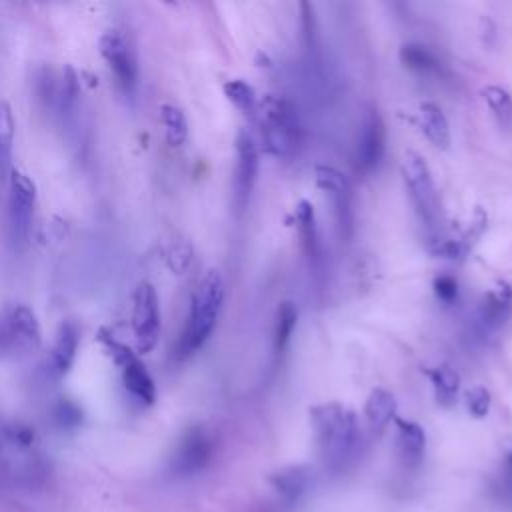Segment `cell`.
I'll use <instances>...</instances> for the list:
<instances>
[{"instance_id": "52a82bcc", "label": "cell", "mask_w": 512, "mask_h": 512, "mask_svg": "<svg viewBox=\"0 0 512 512\" xmlns=\"http://www.w3.org/2000/svg\"><path fill=\"white\" fill-rule=\"evenodd\" d=\"M314 182L322 194L330 200L334 210V220L342 238H350L354 230V210H352V188L348 178L334 166L318 164L314 168Z\"/></svg>"}, {"instance_id": "3957f363", "label": "cell", "mask_w": 512, "mask_h": 512, "mask_svg": "<svg viewBox=\"0 0 512 512\" xmlns=\"http://www.w3.org/2000/svg\"><path fill=\"white\" fill-rule=\"evenodd\" d=\"M254 122L258 124L262 148L278 158L292 160L302 146V122L298 108L282 94H266L258 100Z\"/></svg>"}, {"instance_id": "2e32d148", "label": "cell", "mask_w": 512, "mask_h": 512, "mask_svg": "<svg viewBox=\"0 0 512 512\" xmlns=\"http://www.w3.org/2000/svg\"><path fill=\"white\" fill-rule=\"evenodd\" d=\"M294 222H296V230H298L304 254L308 256L312 266H318L322 262V246H320V234L316 226V212L308 200L302 198L296 202Z\"/></svg>"}, {"instance_id": "44dd1931", "label": "cell", "mask_w": 512, "mask_h": 512, "mask_svg": "<svg viewBox=\"0 0 512 512\" xmlns=\"http://www.w3.org/2000/svg\"><path fill=\"white\" fill-rule=\"evenodd\" d=\"M432 388H434V398L438 406L450 408L456 404L458 392H460V374L450 366V364H438L430 370H426Z\"/></svg>"}, {"instance_id": "83f0119b", "label": "cell", "mask_w": 512, "mask_h": 512, "mask_svg": "<svg viewBox=\"0 0 512 512\" xmlns=\"http://www.w3.org/2000/svg\"><path fill=\"white\" fill-rule=\"evenodd\" d=\"M54 422L62 428V430H72V428H78L80 422H82V408L64 398L60 400L56 406H54Z\"/></svg>"}, {"instance_id": "1f68e13d", "label": "cell", "mask_w": 512, "mask_h": 512, "mask_svg": "<svg viewBox=\"0 0 512 512\" xmlns=\"http://www.w3.org/2000/svg\"><path fill=\"white\" fill-rule=\"evenodd\" d=\"M506 466H508V470L512 472V450H510V454H508V460H506Z\"/></svg>"}, {"instance_id": "4fadbf2b", "label": "cell", "mask_w": 512, "mask_h": 512, "mask_svg": "<svg viewBox=\"0 0 512 512\" xmlns=\"http://www.w3.org/2000/svg\"><path fill=\"white\" fill-rule=\"evenodd\" d=\"M512 318V284L506 280L496 282L484 292L478 306V320L486 330H498Z\"/></svg>"}, {"instance_id": "d4e9b609", "label": "cell", "mask_w": 512, "mask_h": 512, "mask_svg": "<svg viewBox=\"0 0 512 512\" xmlns=\"http://www.w3.org/2000/svg\"><path fill=\"white\" fill-rule=\"evenodd\" d=\"M296 324H298L296 304L292 300L280 302V306L276 310V322H274V350L278 354H282L288 348L292 334L296 330Z\"/></svg>"}, {"instance_id": "8fae6325", "label": "cell", "mask_w": 512, "mask_h": 512, "mask_svg": "<svg viewBox=\"0 0 512 512\" xmlns=\"http://www.w3.org/2000/svg\"><path fill=\"white\" fill-rule=\"evenodd\" d=\"M384 150H386L384 122L378 110H368L360 124V132L356 140V152H354L356 172L372 174L380 166L384 158Z\"/></svg>"}, {"instance_id": "4316f807", "label": "cell", "mask_w": 512, "mask_h": 512, "mask_svg": "<svg viewBox=\"0 0 512 512\" xmlns=\"http://www.w3.org/2000/svg\"><path fill=\"white\" fill-rule=\"evenodd\" d=\"M482 98L486 102V106L490 108L492 116L496 118V122L510 130L512 128V96L506 88L498 86V84H488L482 88Z\"/></svg>"}, {"instance_id": "277c9868", "label": "cell", "mask_w": 512, "mask_h": 512, "mask_svg": "<svg viewBox=\"0 0 512 512\" xmlns=\"http://www.w3.org/2000/svg\"><path fill=\"white\" fill-rule=\"evenodd\" d=\"M400 170L418 218L428 230H434L440 218V196L428 162L416 150H406Z\"/></svg>"}, {"instance_id": "5b68a950", "label": "cell", "mask_w": 512, "mask_h": 512, "mask_svg": "<svg viewBox=\"0 0 512 512\" xmlns=\"http://www.w3.org/2000/svg\"><path fill=\"white\" fill-rule=\"evenodd\" d=\"M36 208V184L30 176L20 170L10 172L8 176V232L16 248L28 244L32 232Z\"/></svg>"}, {"instance_id": "ba28073f", "label": "cell", "mask_w": 512, "mask_h": 512, "mask_svg": "<svg viewBox=\"0 0 512 512\" xmlns=\"http://www.w3.org/2000/svg\"><path fill=\"white\" fill-rule=\"evenodd\" d=\"M98 48L120 92L132 98L138 86V64L128 40L118 30H108L100 36Z\"/></svg>"}, {"instance_id": "4dcf8cb0", "label": "cell", "mask_w": 512, "mask_h": 512, "mask_svg": "<svg viewBox=\"0 0 512 512\" xmlns=\"http://www.w3.org/2000/svg\"><path fill=\"white\" fill-rule=\"evenodd\" d=\"M190 260H192V250H190V246H188V244H180V246H176V248L172 250L170 266H172L174 272H182V270L188 268Z\"/></svg>"}, {"instance_id": "ffe728a7", "label": "cell", "mask_w": 512, "mask_h": 512, "mask_svg": "<svg viewBox=\"0 0 512 512\" xmlns=\"http://www.w3.org/2000/svg\"><path fill=\"white\" fill-rule=\"evenodd\" d=\"M268 480L280 498H284L286 502H294L308 490L310 472L302 464H290L272 472Z\"/></svg>"}, {"instance_id": "cb8c5ba5", "label": "cell", "mask_w": 512, "mask_h": 512, "mask_svg": "<svg viewBox=\"0 0 512 512\" xmlns=\"http://www.w3.org/2000/svg\"><path fill=\"white\" fill-rule=\"evenodd\" d=\"M160 120H162V126H164L166 142L172 148L182 146L188 138V120H186V114L182 112V108H178L176 104L164 102L160 106Z\"/></svg>"}, {"instance_id": "7402d4cb", "label": "cell", "mask_w": 512, "mask_h": 512, "mask_svg": "<svg viewBox=\"0 0 512 512\" xmlns=\"http://www.w3.org/2000/svg\"><path fill=\"white\" fill-rule=\"evenodd\" d=\"M400 62L420 74H438L442 70V62L438 60V56L424 44H404L400 48Z\"/></svg>"}, {"instance_id": "7c38bea8", "label": "cell", "mask_w": 512, "mask_h": 512, "mask_svg": "<svg viewBox=\"0 0 512 512\" xmlns=\"http://www.w3.org/2000/svg\"><path fill=\"white\" fill-rule=\"evenodd\" d=\"M258 146L248 130L236 136V170H234V204L244 210L258 178Z\"/></svg>"}, {"instance_id": "5bb4252c", "label": "cell", "mask_w": 512, "mask_h": 512, "mask_svg": "<svg viewBox=\"0 0 512 512\" xmlns=\"http://www.w3.org/2000/svg\"><path fill=\"white\" fill-rule=\"evenodd\" d=\"M80 344V328L74 320H64L54 338V346L48 356V372L54 378H62L70 372Z\"/></svg>"}, {"instance_id": "7a4b0ae2", "label": "cell", "mask_w": 512, "mask_h": 512, "mask_svg": "<svg viewBox=\"0 0 512 512\" xmlns=\"http://www.w3.org/2000/svg\"><path fill=\"white\" fill-rule=\"evenodd\" d=\"M224 304V278L218 268H208L198 280L192 298L188 318L182 336L176 346L180 360L200 350L212 336Z\"/></svg>"}, {"instance_id": "484cf974", "label": "cell", "mask_w": 512, "mask_h": 512, "mask_svg": "<svg viewBox=\"0 0 512 512\" xmlns=\"http://www.w3.org/2000/svg\"><path fill=\"white\" fill-rule=\"evenodd\" d=\"M222 90H224V96L228 98V102H230L234 108H238V110H240L244 116H248L250 120L256 118L258 96H256L254 88H252L248 82H244V80H240V78H234V80L224 82Z\"/></svg>"}, {"instance_id": "9a60e30c", "label": "cell", "mask_w": 512, "mask_h": 512, "mask_svg": "<svg viewBox=\"0 0 512 512\" xmlns=\"http://www.w3.org/2000/svg\"><path fill=\"white\" fill-rule=\"evenodd\" d=\"M122 386L128 396L140 406H152L156 402V384L144 362L134 354L122 366Z\"/></svg>"}, {"instance_id": "ac0fdd59", "label": "cell", "mask_w": 512, "mask_h": 512, "mask_svg": "<svg viewBox=\"0 0 512 512\" xmlns=\"http://www.w3.org/2000/svg\"><path fill=\"white\" fill-rule=\"evenodd\" d=\"M418 124L430 144L442 150L450 146V124L438 104L430 100H422L418 104Z\"/></svg>"}, {"instance_id": "9c48e42d", "label": "cell", "mask_w": 512, "mask_h": 512, "mask_svg": "<svg viewBox=\"0 0 512 512\" xmlns=\"http://www.w3.org/2000/svg\"><path fill=\"white\" fill-rule=\"evenodd\" d=\"M214 454V440L204 426H190L178 440L170 470L178 476H192L204 470Z\"/></svg>"}, {"instance_id": "f1b7e54d", "label": "cell", "mask_w": 512, "mask_h": 512, "mask_svg": "<svg viewBox=\"0 0 512 512\" xmlns=\"http://www.w3.org/2000/svg\"><path fill=\"white\" fill-rule=\"evenodd\" d=\"M464 402L474 418H484L490 410V392L484 386H472L464 392Z\"/></svg>"}, {"instance_id": "f546056e", "label": "cell", "mask_w": 512, "mask_h": 512, "mask_svg": "<svg viewBox=\"0 0 512 512\" xmlns=\"http://www.w3.org/2000/svg\"><path fill=\"white\" fill-rule=\"evenodd\" d=\"M432 288H434L436 298L442 304H446V306H450V304H454L458 300V292H460L458 290V280L454 276H450V274L436 276L434 282H432Z\"/></svg>"}, {"instance_id": "30bf717a", "label": "cell", "mask_w": 512, "mask_h": 512, "mask_svg": "<svg viewBox=\"0 0 512 512\" xmlns=\"http://www.w3.org/2000/svg\"><path fill=\"white\" fill-rule=\"evenodd\" d=\"M40 342L42 332L34 312L16 304L0 322V352H28L38 348Z\"/></svg>"}, {"instance_id": "603a6c76", "label": "cell", "mask_w": 512, "mask_h": 512, "mask_svg": "<svg viewBox=\"0 0 512 512\" xmlns=\"http://www.w3.org/2000/svg\"><path fill=\"white\" fill-rule=\"evenodd\" d=\"M16 122L12 108L6 100H0V178H8L12 172V144Z\"/></svg>"}, {"instance_id": "d6986e66", "label": "cell", "mask_w": 512, "mask_h": 512, "mask_svg": "<svg viewBox=\"0 0 512 512\" xmlns=\"http://www.w3.org/2000/svg\"><path fill=\"white\" fill-rule=\"evenodd\" d=\"M364 416L370 430L382 434L396 418V396L386 388H372L364 404Z\"/></svg>"}, {"instance_id": "e0dca14e", "label": "cell", "mask_w": 512, "mask_h": 512, "mask_svg": "<svg viewBox=\"0 0 512 512\" xmlns=\"http://www.w3.org/2000/svg\"><path fill=\"white\" fill-rule=\"evenodd\" d=\"M396 422V444H398V454L404 466L416 468L422 462L424 450H426V434L424 428L412 420L404 418H394Z\"/></svg>"}, {"instance_id": "8992f818", "label": "cell", "mask_w": 512, "mask_h": 512, "mask_svg": "<svg viewBox=\"0 0 512 512\" xmlns=\"http://www.w3.org/2000/svg\"><path fill=\"white\" fill-rule=\"evenodd\" d=\"M132 332L138 354H148L156 348L162 332L160 300L154 284L140 282L132 296Z\"/></svg>"}, {"instance_id": "6da1fadb", "label": "cell", "mask_w": 512, "mask_h": 512, "mask_svg": "<svg viewBox=\"0 0 512 512\" xmlns=\"http://www.w3.org/2000/svg\"><path fill=\"white\" fill-rule=\"evenodd\" d=\"M308 416L324 466L332 472L346 470L360 448L356 414L340 402H322L312 406Z\"/></svg>"}]
</instances>
